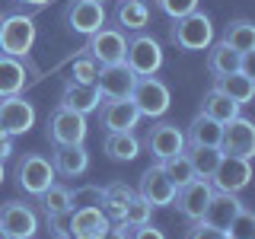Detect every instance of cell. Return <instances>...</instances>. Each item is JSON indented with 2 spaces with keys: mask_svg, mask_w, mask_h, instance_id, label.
I'll return each instance as SVG.
<instances>
[{
  "mask_svg": "<svg viewBox=\"0 0 255 239\" xmlns=\"http://www.w3.org/2000/svg\"><path fill=\"white\" fill-rule=\"evenodd\" d=\"M204 51H207V70H211L214 77H227V74H236L239 70L243 54L233 51L227 42H211Z\"/></svg>",
  "mask_w": 255,
  "mask_h": 239,
  "instance_id": "obj_25",
  "label": "cell"
},
{
  "mask_svg": "<svg viewBox=\"0 0 255 239\" xmlns=\"http://www.w3.org/2000/svg\"><path fill=\"white\" fill-rule=\"evenodd\" d=\"M115 19L122 32H140L150 22V6L143 0H122L115 10Z\"/></svg>",
  "mask_w": 255,
  "mask_h": 239,
  "instance_id": "obj_28",
  "label": "cell"
},
{
  "mask_svg": "<svg viewBox=\"0 0 255 239\" xmlns=\"http://www.w3.org/2000/svg\"><path fill=\"white\" fill-rule=\"evenodd\" d=\"M169 42L182 51H204L214 42V22L201 10H191L188 16H179L169 26Z\"/></svg>",
  "mask_w": 255,
  "mask_h": 239,
  "instance_id": "obj_1",
  "label": "cell"
},
{
  "mask_svg": "<svg viewBox=\"0 0 255 239\" xmlns=\"http://www.w3.org/2000/svg\"><path fill=\"white\" fill-rule=\"evenodd\" d=\"M134 195H137V191L128 185V182H112V185H106L102 188V204H99L102 214H106L112 223H118L122 220V211L128 207V201H131Z\"/></svg>",
  "mask_w": 255,
  "mask_h": 239,
  "instance_id": "obj_26",
  "label": "cell"
},
{
  "mask_svg": "<svg viewBox=\"0 0 255 239\" xmlns=\"http://www.w3.org/2000/svg\"><path fill=\"white\" fill-rule=\"evenodd\" d=\"M223 239H227V236H223Z\"/></svg>",
  "mask_w": 255,
  "mask_h": 239,
  "instance_id": "obj_49",
  "label": "cell"
},
{
  "mask_svg": "<svg viewBox=\"0 0 255 239\" xmlns=\"http://www.w3.org/2000/svg\"><path fill=\"white\" fill-rule=\"evenodd\" d=\"M134 80H137V77L128 70L125 61L106 64V67H99V74H96V90H99L102 99H128Z\"/></svg>",
  "mask_w": 255,
  "mask_h": 239,
  "instance_id": "obj_16",
  "label": "cell"
},
{
  "mask_svg": "<svg viewBox=\"0 0 255 239\" xmlns=\"http://www.w3.org/2000/svg\"><path fill=\"white\" fill-rule=\"evenodd\" d=\"M0 239H10V236H6V230H3V227H0Z\"/></svg>",
  "mask_w": 255,
  "mask_h": 239,
  "instance_id": "obj_46",
  "label": "cell"
},
{
  "mask_svg": "<svg viewBox=\"0 0 255 239\" xmlns=\"http://www.w3.org/2000/svg\"><path fill=\"white\" fill-rule=\"evenodd\" d=\"M3 179H6V169H3V159H0V185H3Z\"/></svg>",
  "mask_w": 255,
  "mask_h": 239,
  "instance_id": "obj_44",
  "label": "cell"
},
{
  "mask_svg": "<svg viewBox=\"0 0 255 239\" xmlns=\"http://www.w3.org/2000/svg\"><path fill=\"white\" fill-rule=\"evenodd\" d=\"M185 156H188V163H191L198 179H211L223 153H220V147H188Z\"/></svg>",
  "mask_w": 255,
  "mask_h": 239,
  "instance_id": "obj_31",
  "label": "cell"
},
{
  "mask_svg": "<svg viewBox=\"0 0 255 239\" xmlns=\"http://www.w3.org/2000/svg\"><path fill=\"white\" fill-rule=\"evenodd\" d=\"M54 166H51V159L42 156V153H26L16 163V182H19V188L26 191V195L32 198H38L42 191L54 182Z\"/></svg>",
  "mask_w": 255,
  "mask_h": 239,
  "instance_id": "obj_5",
  "label": "cell"
},
{
  "mask_svg": "<svg viewBox=\"0 0 255 239\" xmlns=\"http://www.w3.org/2000/svg\"><path fill=\"white\" fill-rule=\"evenodd\" d=\"M220 42H227L239 54L255 51V22L252 19H233L227 29H223V38H220Z\"/></svg>",
  "mask_w": 255,
  "mask_h": 239,
  "instance_id": "obj_29",
  "label": "cell"
},
{
  "mask_svg": "<svg viewBox=\"0 0 255 239\" xmlns=\"http://www.w3.org/2000/svg\"><path fill=\"white\" fill-rule=\"evenodd\" d=\"M128 99L134 102V109L140 112V118H163L172 106V93L163 80L156 77H137L131 86V96Z\"/></svg>",
  "mask_w": 255,
  "mask_h": 239,
  "instance_id": "obj_4",
  "label": "cell"
},
{
  "mask_svg": "<svg viewBox=\"0 0 255 239\" xmlns=\"http://www.w3.org/2000/svg\"><path fill=\"white\" fill-rule=\"evenodd\" d=\"M214 90L223 93L227 99H233L236 106H246V102H252L255 96V77L249 74H227V77H214Z\"/></svg>",
  "mask_w": 255,
  "mask_h": 239,
  "instance_id": "obj_22",
  "label": "cell"
},
{
  "mask_svg": "<svg viewBox=\"0 0 255 239\" xmlns=\"http://www.w3.org/2000/svg\"><path fill=\"white\" fill-rule=\"evenodd\" d=\"M99 204H102L99 185H83V188L70 191V211H77V207H99Z\"/></svg>",
  "mask_w": 255,
  "mask_h": 239,
  "instance_id": "obj_37",
  "label": "cell"
},
{
  "mask_svg": "<svg viewBox=\"0 0 255 239\" xmlns=\"http://www.w3.org/2000/svg\"><path fill=\"white\" fill-rule=\"evenodd\" d=\"M3 137H10V134H6V131H3V127H0V140H3Z\"/></svg>",
  "mask_w": 255,
  "mask_h": 239,
  "instance_id": "obj_47",
  "label": "cell"
},
{
  "mask_svg": "<svg viewBox=\"0 0 255 239\" xmlns=\"http://www.w3.org/2000/svg\"><path fill=\"white\" fill-rule=\"evenodd\" d=\"M159 166H163V172L175 182V188L195 179V169H191V163H188V156H185V153H175V156H169V159H163Z\"/></svg>",
  "mask_w": 255,
  "mask_h": 239,
  "instance_id": "obj_34",
  "label": "cell"
},
{
  "mask_svg": "<svg viewBox=\"0 0 255 239\" xmlns=\"http://www.w3.org/2000/svg\"><path fill=\"white\" fill-rule=\"evenodd\" d=\"M86 134H90V124H86V115H77L70 109H54L48 115V140L54 147H64V143H83Z\"/></svg>",
  "mask_w": 255,
  "mask_h": 239,
  "instance_id": "obj_6",
  "label": "cell"
},
{
  "mask_svg": "<svg viewBox=\"0 0 255 239\" xmlns=\"http://www.w3.org/2000/svg\"><path fill=\"white\" fill-rule=\"evenodd\" d=\"M243 207V201H239V195H230V191H214L211 195V201H207L204 207V223L207 227H214V230H227V223L236 217V211Z\"/></svg>",
  "mask_w": 255,
  "mask_h": 239,
  "instance_id": "obj_21",
  "label": "cell"
},
{
  "mask_svg": "<svg viewBox=\"0 0 255 239\" xmlns=\"http://www.w3.org/2000/svg\"><path fill=\"white\" fill-rule=\"evenodd\" d=\"M0 227L6 230L10 239H35L38 214L22 201H6V204H0Z\"/></svg>",
  "mask_w": 255,
  "mask_h": 239,
  "instance_id": "obj_12",
  "label": "cell"
},
{
  "mask_svg": "<svg viewBox=\"0 0 255 239\" xmlns=\"http://www.w3.org/2000/svg\"><path fill=\"white\" fill-rule=\"evenodd\" d=\"M112 220L102 214V207H77L67 214V233L74 239H102Z\"/></svg>",
  "mask_w": 255,
  "mask_h": 239,
  "instance_id": "obj_17",
  "label": "cell"
},
{
  "mask_svg": "<svg viewBox=\"0 0 255 239\" xmlns=\"http://www.w3.org/2000/svg\"><path fill=\"white\" fill-rule=\"evenodd\" d=\"M147 150L156 163H163L175 153H185V131L172 121H156L147 134Z\"/></svg>",
  "mask_w": 255,
  "mask_h": 239,
  "instance_id": "obj_13",
  "label": "cell"
},
{
  "mask_svg": "<svg viewBox=\"0 0 255 239\" xmlns=\"http://www.w3.org/2000/svg\"><path fill=\"white\" fill-rule=\"evenodd\" d=\"M220 137H223V124L201 115V112L191 118L185 131V143H191V147H220Z\"/></svg>",
  "mask_w": 255,
  "mask_h": 239,
  "instance_id": "obj_23",
  "label": "cell"
},
{
  "mask_svg": "<svg viewBox=\"0 0 255 239\" xmlns=\"http://www.w3.org/2000/svg\"><path fill=\"white\" fill-rule=\"evenodd\" d=\"M64 19H67V26L77 35L90 38L93 32H99L106 26V3H96V0H70Z\"/></svg>",
  "mask_w": 255,
  "mask_h": 239,
  "instance_id": "obj_14",
  "label": "cell"
},
{
  "mask_svg": "<svg viewBox=\"0 0 255 239\" xmlns=\"http://www.w3.org/2000/svg\"><path fill=\"white\" fill-rule=\"evenodd\" d=\"M156 3L169 19H179V16H188L191 10H198V0H156Z\"/></svg>",
  "mask_w": 255,
  "mask_h": 239,
  "instance_id": "obj_38",
  "label": "cell"
},
{
  "mask_svg": "<svg viewBox=\"0 0 255 239\" xmlns=\"http://www.w3.org/2000/svg\"><path fill=\"white\" fill-rule=\"evenodd\" d=\"M6 156H13V137L0 140V159H6Z\"/></svg>",
  "mask_w": 255,
  "mask_h": 239,
  "instance_id": "obj_42",
  "label": "cell"
},
{
  "mask_svg": "<svg viewBox=\"0 0 255 239\" xmlns=\"http://www.w3.org/2000/svg\"><path fill=\"white\" fill-rule=\"evenodd\" d=\"M125 45H128V35L118 26H102L99 32H93L90 42H86V54L106 67V64H118L125 61Z\"/></svg>",
  "mask_w": 255,
  "mask_h": 239,
  "instance_id": "obj_8",
  "label": "cell"
},
{
  "mask_svg": "<svg viewBox=\"0 0 255 239\" xmlns=\"http://www.w3.org/2000/svg\"><path fill=\"white\" fill-rule=\"evenodd\" d=\"M185 239H223V233H220V230H214V227H207L204 220H195L188 227Z\"/></svg>",
  "mask_w": 255,
  "mask_h": 239,
  "instance_id": "obj_39",
  "label": "cell"
},
{
  "mask_svg": "<svg viewBox=\"0 0 255 239\" xmlns=\"http://www.w3.org/2000/svg\"><path fill=\"white\" fill-rule=\"evenodd\" d=\"M96 74H99V64L90 54H80V58L70 61V80L74 83H96Z\"/></svg>",
  "mask_w": 255,
  "mask_h": 239,
  "instance_id": "obj_36",
  "label": "cell"
},
{
  "mask_svg": "<svg viewBox=\"0 0 255 239\" xmlns=\"http://www.w3.org/2000/svg\"><path fill=\"white\" fill-rule=\"evenodd\" d=\"M102 239H128V227H125V223H112Z\"/></svg>",
  "mask_w": 255,
  "mask_h": 239,
  "instance_id": "obj_41",
  "label": "cell"
},
{
  "mask_svg": "<svg viewBox=\"0 0 255 239\" xmlns=\"http://www.w3.org/2000/svg\"><path fill=\"white\" fill-rule=\"evenodd\" d=\"M163 48L153 35L147 32H134L125 45V64L134 77H156V70L163 67Z\"/></svg>",
  "mask_w": 255,
  "mask_h": 239,
  "instance_id": "obj_3",
  "label": "cell"
},
{
  "mask_svg": "<svg viewBox=\"0 0 255 239\" xmlns=\"http://www.w3.org/2000/svg\"><path fill=\"white\" fill-rule=\"evenodd\" d=\"M128 239H166V233H163V230H156L153 223H140V227L128 230Z\"/></svg>",
  "mask_w": 255,
  "mask_h": 239,
  "instance_id": "obj_40",
  "label": "cell"
},
{
  "mask_svg": "<svg viewBox=\"0 0 255 239\" xmlns=\"http://www.w3.org/2000/svg\"><path fill=\"white\" fill-rule=\"evenodd\" d=\"M239 112H243V106H236L233 99H227L223 93H217V90H211L201 99V115H207V118H214V121H220V124H227L230 118H236Z\"/></svg>",
  "mask_w": 255,
  "mask_h": 239,
  "instance_id": "obj_30",
  "label": "cell"
},
{
  "mask_svg": "<svg viewBox=\"0 0 255 239\" xmlns=\"http://www.w3.org/2000/svg\"><path fill=\"white\" fill-rule=\"evenodd\" d=\"M150 217H153V207L143 201L140 195H134L131 201H128V207L122 211V220L118 223H125V227L131 230V227H140V223H150Z\"/></svg>",
  "mask_w": 255,
  "mask_h": 239,
  "instance_id": "obj_35",
  "label": "cell"
},
{
  "mask_svg": "<svg viewBox=\"0 0 255 239\" xmlns=\"http://www.w3.org/2000/svg\"><path fill=\"white\" fill-rule=\"evenodd\" d=\"M0 127H3L10 137H19V134H29L35 127V106L26 99V96H3L0 99Z\"/></svg>",
  "mask_w": 255,
  "mask_h": 239,
  "instance_id": "obj_9",
  "label": "cell"
},
{
  "mask_svg": "<svg viewBox=\"0 0 255 239\" xmlns=\"http://www.w3.org/2000/svg\"><path fill=\"white\" fill-rule=\"evenodd\" d=\"M220 153L246 156V159H252V156H255V124L243 115V112H239L236 118H230V121L223 124Z\"/></svg>",
  "mask_w": 255,
  "mask_h": 239,
  "instance_id": "obj_11",
  "label": "cell"
},
{
  "mask_svg": "<svg viewBox=\"0 0 255 239\" xmlns=\"http://www.w3.org/2000/svg\"><path fill=\"white\" fill-rule=\"evenodd\" d=\"M54 239H74V236H70V233H58V236H54Z\"/></svg>",
  "mask_w": 255,
  "mask_h": 239,
  "instance_id": "obj_45",
  "label": "cell"
},
{
  "mask_svg": "<svg viewBox=\"0 0 255 239\" xmlns=\"http://www.w3.org/2000/svg\"><path fill=\"white\" fill-rule=\"evenodd\" d=\"M51 166H54L58 175L77 179V175H83L90 169V150H86V143H64V147H54Z\"/></svg>",
  "mask_w": 255,
  "mask_h": 239,
  "instance_id": "obj_19",
  "label": "cell"
},
{
  "mask_svg": "<svg viewBox=\"0 0 255 239\" xmlns=\"http://www.w3.org/2000/svg\"><path fill=\"white\" fill-rule=\"evenodd\" d=\"M249 182H252V159L230 156V153L220 156L217 169H214V175H211L214 191H230V195H239Z\"/></svg>",
  "mask_w": 255,
  "mask_h": 239,
  "instance_id": "obj_7",
  "label": "cell"
},
{
  "mask_svg": "<svg viewBox=\"0 0 255 239\" xmlns=\"http://www.w3.org/2000/svg\"><path fill=\"white\" fill-rule=\"evenodd\" d=\"M16 3H22V6H45V3H51V0H16Z\"/></svg>",
  "mask_w": 255,
  "mask_h": 239,
  "instance_id": "obj_43",
  "label": "cell"
},
{
  "mask_svg": "<svg viewBox=\"0 0 255 239\" xmlns=\"http://www.w3.org/2000/svg\"><path fill=\"white\" fill-rule=\"evenodd\" d=\"M106 153L115 163H131L140 156V140L134 137V131H106Z\"/></svg>",
  "mask_w": 255,
  "mask_h": 239,
  "instance_id": "obj_24",
  "label": "cell"
},
{
  "mask_svg": "<svg viewBox=\"0 0 255 239\" xmlns=\"http://www.w3.org/2000/svg\"><path fill=\"white\" fill-rule=\"evenodd\" d=\"M35 19L29 13H10L0 19V54L26 58L35 45Z\"/></svg>",
  "mask_w": 255,
  "mask_h": 239,
  "instance_id": "obj_2",
  "label": "cell"
},
{
  "mask_svg": "<svg viewBox=\"0 0 255 239\" xmlns=\"http://www.w3.org/2000/svg\"><path fill=\"white\" fill-rule=\"evenodd\" d=\"M26 90V67L19 58L0 54V99L3 96H19Z\"/></svg>",
  "mask_w": 255,
  "mask_h": 239,
  "instance_id": "obj_27",
  "label": "cell"
},
{
  "mask_svg": "<svg viewBox=\"0 0 255 239\" xmlns=\"http://www.w3.org/2000/svg\"><path fill=\"white\" fill-rule=\"evenodd\" d=\"M99 106H102V96L96 90V83H74V80H67V86L61 93V109H70L77 115H90Z\"/></svg>",
  "mask_w": 255,
  "mask_h": 239,
  "instance_id": "obj_20",
  "label": "cell"
},
{
  "mask_svg": "<svg viewBox=\"0 0 255 239\" xmlns=\"http://www.w3.org/2000/svg\"><path fill=\"white\" fill-rule=\"evenodd\" d=\"M211 195H214V185H211V179H191L185 182V185H179L175 188V198H172V204L179 207V214L185 220H201L204 217V207L207 201H211Z\"/></svg>",
  "mask_w": 255,
  "mask_h": 239,
  "instance_id": "obj_10",
  "label": "cell"
},
{
  "mask_svg": "<svg viewBox=\"0 0 255 239\" xmlns=\"http://www.w3.org/2000/svg\"><path fill=\"white\" fill-rule=\"evenodd\" d=\"M137 195H140L150 207H169V204H172V198H175V182L163 172V166L153 163L147 172L140 175V188H137Z\"/></svg>",
  "mask_w": 255,
  "mask_h": 239,
  "instance_id": "obj_15",
  "label": "cell"
},
{
  "mask_svg": "<svg viewBox=\"0 0 255 239\" xmlns=\"http://www.w3.org/2000/svg\"><path fill=\"white\" fill-rule=\"evenodd\" d=\"M96 112H99L106 131H134L140 121V112L134 109L131 99H102V106Z\"/></svg>",
  "mask_w": 255,
  "mask_h": 239,
  "instance_id": "obj_18",
  "label": "cell"
},
{
  "mask_svg": "<svg viewBox=\"0 0 255 239\" xmlns=\"http://www.w3.org/2000/svg\"><path fill=\"white\" fill-rule=\"evenodd\" d=\"M38 201H42L45 214H70V188L58 185V182H51L42 195H38Z\"/></svg>",
  "mask_w": 255,
  "mask_h": 239,
  "instance_id": "obj_32",
  "label": "cell"
},
{
  "mask_svg": "<svg viewBox=\"0 0 255 239\" xmlns=\"http://www.w3.org/2000/svg\"><path fill=\"white\" fill-rule=\"evenodd\" d=\"M223 236H227V239H255V214L243 204L236 211V217L227 223Z\"/></svg>",
  "mask_w": 255,
  "mask_h": 239,
  "instance_id": "obj_33",
  "label": "cell"
},
{
  "mask_svg": "<svg viewBox=\"0 0 255 239\" xmlns=\"http://www.w3.org/2000/svg\"><path fill=\"white\" fill-rule=\"evenodd\" d=\"M96 3H106V0H96Z\"/></svg>",
  "mask_w": 255,
  "mask_h": 239,
  "instance_id": "obj_48",
  "label": "cell"
}]
</instances>
